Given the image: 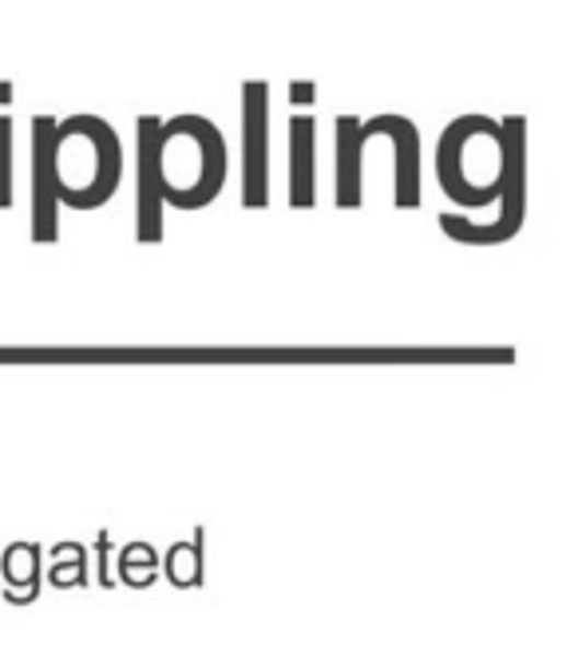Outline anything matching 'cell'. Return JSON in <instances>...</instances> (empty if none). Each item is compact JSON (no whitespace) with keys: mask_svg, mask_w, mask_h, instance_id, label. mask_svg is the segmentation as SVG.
<instances>
[{"mask_svg":"<svg viewBox=\"0 0 578 645\" xmlns=\"http://www.w3.org/2000/svg\"><path fill=\"white\" fill-rule=\"evenodd\" d=\"M124 151L112 124L100 115H72L68 124H56L53 143V178L56 198L72 202L76 210L104 207L119 187Z\"/></svg>","mask_w":578,"mask_h":645,"instance_id":"cell-1","label":"cell"},{"mask_svg":"<svg viewBox=\"0 0 578 645\" xmlns=\"http://www.w3.org/2000/svg\"><path fill=\"white\" fill-rule=\"evenodd\" d=\"M289 95H293V99H301V104H310V99H313V84H293V87H289Z\"/></svg>","mask_w":578,"mask_h":645,"instance_id":"cell-14","label":"cell"},{"mask_svg":"<svg viewBox=\"0 0 578 645\" xmlns=\"http://www.w3.org/2000/svg\"><path fill=\"white\" fill-rule=\"evenodd\" d=\"M155 566H159V554L147 542H131V547L119 551V574H124V583L135 586V590H147V586L155 583Z\"/></svg>","mask_w":578,"mask_h":645,"instance_id":"cell-10","label":"cell"},{"mask_svg":"<svg viewBox=\"0 0 578 645\" xmlns=\"http://www.w3.org/2000/svg\"><path fill=\"white\" fill-rule=\"evenodd\" d=\"M53 143L56 119L36 115L32 119V242L53 246L56 242V178H53Z\"/></svg>","mask_w":578,"mask_h":645,"instance_id":"cell-5","label":"cell"},{"mask_svg":"<svg viewBox=\"0 0 578 645\" xmlns=\"http://www.w3.org/2000/svg\"><path fill=\"white\" fill-rule=\"evenodd\" d=\"M357 119H337V207H361V143H357Z\"/></svg>","mask_w":578,"mask_h":645,"instance_id":"cell-8","label":"cell"},{"mask_svg":"<svg viewBox=\"0 0 578 645\" xmlns=\"http://www.w3.org/2000/svg\"><path fill=\"white\" fill-rule=\"evenodd\" d=\"M246 104V167H242V202L266 207L269 202V84L250 80L242 87Z\"/></svg>","mask_w":578,"mask_h":645,"instance_id":"cell-4","label":"cell"},{"mask_svg":"<svg viewBox=\"0 0 578 645\" xmlns=\"http://www.w3.org/2000/svg\"><path fill=\"white\" fill-rule=\"evenodd\" d=\"M523 131L527 124L519 115H511L499 136H504V167H499V198H504V214L492 226H472L467 219H452L444 214L440 226L452 234L455 242H467V246H499V242H511L523 230L527 219V146H523Z\"/></svg>","mask_w":578,"mask_h":645,"instance_id":"cell-3","label":"cell"},{"mask_svg":"<svg viewBox=\"0 0 578 645\" xmlns=\"http://www.w3.org/2000/svg\"><path fill=\"white\" fill-rule=\"evenodd\" d=\"M56 566H53V586H88V574H83V547L80 542H60L56 547Z\"/></svg>","mask_w":578,"mask_h":645,"instance_id":"cell-11","label":"cell"},{"mask_svg":"<svg viewBox=\"0 0 578 645\" xmlns=\"http://www.w3.org/2000/svg\"><path fill=\"white\" fill-rule=\"evenodd\" d=\"M159 159H183V167L159 171L163 202H175L178 210L207 207L227 183V143L222 131L203 115H175L171 124H159Z\"/></svg>","mask_w":578,"mask_h":645,"instance_id":"cell-2","label":"cell"},{"mask_svg":"<svg viewBox=\"0 0 578 645\" xmlns=\"http://www.w3.org/2000/svg\"><path fill=\"white\" fill-rule=\"evenodd\" d=\"M0 104H12V84H4V80H0Z\"/></svg>","mask_w":578,"mask_h":645,"instance_id":"cell-15","label":"cell"},{"mask_svg":"<svg viewBox=\"0 0 578 645\" xmlns=\"http://www.w3.org/2000/svg\"><path fill=\"white\" fill-rule=\"evenodd\" d=\"M139 242L163 238V183H159V119H139Z\"/></svg>","mask_w":578,"mask_h":645,"instance_id":"cell-6","label":"cell"},{"mask_svg":"<svg viewBox=\"0 0 578 645\" xmlns=\"http://www.w3.org/2000/svg\"><path fill=\"white\" fill-rule=\"evenodd\" d=\"M166 578L175 586H203V527L190 542H175L166 551Z\"/></svg>","mask_w":578,"mask_h":645,"instance_id":"cell-9","label":"cell"},{"mask_svg":"<svg viewBox=\"0 0 578 645\" xmlns=\"http://www.w3.org/2000/svg\"><path fill=\"white\" fill-rule=\"evenodd\" d=\"M95 551H100V574H95V578H100V586H104V590H112V574H107V551H112V539H107V531L100 535Z\"/></svg>","mask_w":578,"mask_h":645,"instance_id":"cell-13","label":"cell"},{"mask_svg":"<svg viewBox=\"0 0 578 645\" xmlns=\"http://www.w3.org/2000/svg\"><path fill=\"white\" fill-rule=\"evenodd\" d=\"M0 207H12V119L0 115Z\"/></svg>","mask_w":578,"mask_h":645,"instance_id":"cell-12","label":"cell"},{"mask_svg":"<svg viewBox=\"0 0 578 645\" xmlns=\"http://www.w3.org/2000/svg\"><path fill=\"white\" fill-rule=\"evenodd\" d=\"M289 202L313 207V115L289 124Z\"/></svg>","mask_w":578,"mask_h":645,"instance_id":"cell-7","label":"cell"}]
</instances>
